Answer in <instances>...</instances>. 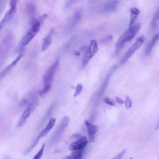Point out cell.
I'll return each instance as SVG.
<instances>
[{"label":"cell","mask_w":159,"mask_h":159,"mask_svg":"<svg viewBox=\"0 0 159 159\" xmlns=\"http://www.w3.org/2000/svg\"><path fill=\"white\" fill-rule=\"evenodd\" d=\"M47 17V14H43L39 18L35 17L30 20V28L19 42L16 48V52H20V51L24 50L25 46L31 42V40L39 32L42 24L44 22Z\"/></svg>","instance_id":"1"},{"label":"cell","mask_w":159,"mask_h":159,"mask_svg":"<svg viewBox=\"0 0 159 159\" xmlns=\"http://www.w3.org/2000/svg\"><path fill=\"white\" fill-rule=\"evenodd\" d=\"M59 66V60H57L46 71L45 74L43 76L42 82H43V88L39 92V94L40 96H44L51 89L52 83L54 78L55 73L58 69Z\"/></svg>","instance_id":"2"},{"label":"cell","mask_w":159,"mask_h":159,"mask_svg":"<svg viewBox=\"0 0 159 159\" xmlns=\"http://www.w3.org/2000/svg\"><path fill=\"white\" fill-rule=\"evenodd\" d=\"M141 27L140 23H137L133 26L129 27L119 38L118 40L116 43V53H118L125 43L131 41L134 37L137 35Z\"/></svg>","instance_id":"3"},{"label":"cell","mask_w":159,"mask_h":159,"mask_svg":"<svg viewBox=\"0 0 159 159\" xmlns=\"http://www.w3.org/2000/svg\"><path fill=\"white\" fill-rule=\"evenodd\" d=\"M118 68V65H114L112 66H111L110 68V69L108 70L107 74L106 75L101 86H99V88H98V89L94 93L93 97H92V99L91 101L93 104V106H96L99 101L101 99V97L102 96V94H104V91H106L107 85L109 84V82L110 81V78L112 76V75H113V73L116 71V70Z\"/></svg>","instance_id":"4"},{"label":"cell","mask_w":159,"mask_h":159,"mask_svg":"<svg viewBox=\"0 0 159 159\" xmlns=\"http://www.w3.org/2000/svg\"><path fill=\"white\" fill-rule=\"evenodd\" d=\"M70 122V117L67 116H65L61 119L60 123L58 124L56 130L54 131L53 134L50 138L48 140V146L52 145L55 143L63 135L65 132Z\"/></svg>","instance_id":"5"},{"label":"cell","mask_w":159,"mask_h":159,"mask_svg":"<svg viewBox=\"0 0 159 159\" xmlns=\"http://www.w3.org/2000/svg\"><path fill=\"white\" fill-rule=\"evenodd\" d=\"M55 122H56V119L54 117H50L48 119V121L47 124H46L45 127L40 131V132L38 134V135L36 137V138L33 140L31 145L27 148V150L25 152V154L29 153L38 144L39 140L42 137H45L51 130V129L54 127Z\"/></svg>","instance_id":"6"},{"label":"cell","mask_w":159,"mask_h":159,"mask_svg":"<svg viewBox=\"0 0 159 159\" xmlns=\"http://www.w3.org/2000/svg\"><path fill=\"white\" fill-rule=\"evenodd\" d=\"M39 100L35 99L31 102H30L24 109L22 114L20 115L17 124V127H22L27 121L28 118L30 116L32 112L36 109L37 106H39Z\"/></svg>","instance_id":"7"},{"label":"cell","mask_w":159,"mask_h":159,"mask_svg":"<svg viewBox=\"0 0 159 159\" xmlns=\"http://www.w3.org/2000/svg\"><path fill=\"white\" fill-rule=\"evenodd\" d=\"M98 45L95 40H92L90 41L89 45L87 48L82 60V65L83 67L86 66L91 58L95 55V54L98 51Z\"/></svg>","instance_id":"8"},{"label":"cell","mask_w":159,"mask_h":159,"mask_svg":"<svg viewBox=\"0 0 159 159\" xmlns=\"http://www.w3.org/2000/svg\"><path fill=\"white\" fill-rule=\"evenodd\" d=\"M17 8V2L16 1H11L9 2V9L6 12L5 16L0 22V31L14 17L15 14L16 13Z\"/></svg>","instance_id":"9"},{"label":"cell","mask_w":159,"mask_h":159,"mask_svg":"<svg viewBox=\"0 0 159 159\" xmlns=\"http://www.w3.org/2000/svg\"><path fill=\"white\" fill-rule=\"evenodd\" d=\"M144 41H145V37L143 35L139 37L135 41V42L132 45V46L129 48V50L127 51L125 55L121 60L120 64L122 65L124 63H125L134 55V53L141 47V45L143 43Z\"/></svg>","instance_id":"10"},{"label":"cell","mask_w":159,"mask_h":159,"mask_svg":"<svg viewBox=\"0 0 159 159\" xmlns=\"http://www.w3.org/2000/svg\"><path fill=\"white\" fill-rule=\"evenodd\" d=\"M81 19V11L80 10H78L71 17V18L69 19L67 23L66 27V32H70L71 30H73L78 25Z\"/></svg>","instance_id":"11"},{"label":"cell","mask_w":159,"mask_h":159,"mask_svg":"<svg viewBox=\"0 0 159 159\" xmlns=\"http://www.w3.org/2000/svg\"><path fill=\"white\" fill-rule=\"evenodd\" d=\"M88 143V139L85 135H81L80 137L76 139V140L72 142L69 145V150L70 151H76L84 148Z\"/></svg>","instance_id":"12"},{"label":"cell","mask_w":159,"mask_h":159,"mask_svg":"<svg viewBox=\"0 0 159 159\" xmlns=\"http://www.w3.org/2000/svg\"><path fill=\"white\" fill-rule=\"evenodd\" d=\"M84 124L87 129L89 141L91 142H94L95 140V135L98 129V126L88 120H85Z\"/></svg>","instance_id":"13"},{"label":"cell","mask_w":159,"mask_h":159,"mask_svg":"<svg viewBox=\"0 0 159 159\" xmlns=\"http://www.w3.org/2000/svg\"><path fill=\"white\" fill-rule=\"evenodd\" d=\"M24 54V50L20 51L19 53V55L17 56V57L9 65H7L6 68H4L1 73H0V80L4 78L11 70V69L16 65V64L19 62V61L21 59V58L23 57V55Z\"/></svg>","instance_id":"14"},{"label":"cell","mask_w":159,"mask_h":159,"mask_svg":"<svg viewBox=\"0 0 159 159\" xmlns=\"http://www.w3.org/2000/svg\"><path fill=\"white\" fill-rule=\"evenodd\" d=\"M119 1H110L106 2L101 9L102 12L110 13L115 11L117 7Z\"/></svg>","instance_id":"15"},{"label":"cell","mask_w":159,"mask_h":159,"mask_svg":"<svg viewBox=\"0 0 159 159\" xmlns=\"http://www.w3.org/2000/svg\"><path fill=\"white\" fill-rule=\"evenodd\" d=\"M158 40H159V30L157 34H155L153 36L152 39L150 40V42L146 45L145 49V56L147 57V56L150 55L151 52H152V50H153V47H155L156 43Z\"/></svg>","instance_id":"16"},{"label":"cell","mask_w":159,"mask_h":159,"mask_svg":"<svg viewBox=\"0 0 159 159\" xmlns=\"http://www.w3.org/2000/svg\"><path fill=\"white\" fill-rule=\"evenodd\" d=\"M55 33V29H52L50 30L48 33L43 39V42L42 45V51H45L52 44V37Z\"/></svg>","instance_id":"17"},{"label":"cell","mask_w":159,"mask_h":159,"mask_svg":"<svg viewBox=\"0 0 159 159\" xmlns=\"http://www.w3.org/2000/svg\"><path fill=\"white\" fill-rule=\"evenodd\" d=\"M38 94H39L37 93V92L31 93L30 94H28L27 96L24 97L23 99H22V100L20 102V105L21 106V107H26L30 102L38 99L37 98Z\"/></svg>","instance_id":"18"},{"label":"cell","mask_w":159,"mask_h":159,"mask_svg":"<svg viewBox=\"0 0 159 159\" xmlns=\"http://www.w3.org/2000/svg\"><path fill=\"white\" fill-rule=\"evenodd\" d=\"M140 14V11L138 8L133 7L130 9V21H129V27L134 25L135 21L137 19L138 16Z\"/></svg>","instance_id":"19"},{"label":"cell","mask_w":159,"mask_h":159,"mask_svg":"<svg viewBox=\"0 0 159 159\" xmlns=\"http://www.w3.org/2000/svg\"><path fill=\"white\" fill-rule=\"evenodd\" d=\"M26 9L27 14L30 17L31 19L35 18L34 16L35 15L37 11L35 3L33 1H27L26 3Z\"/></svg>","instance_id":"20"},{"label":"cell","mask_w":159,"mask_h":159,"mask_svg":"<svg viewBox=\"0 0 159 159\" xmlns=\"http://www.w3.org/2000/svg\"><path fill=\"white\" fill-rule=\"evenodd\" d=\"M55 106V102H53L50 105V106L48 107V109L47 111H46L45 115H44L43 117H42L41 121L40 122V124H39V125H38V129H40V128L45 124V122H46V120H47V119H50L49 117H50V116L51 115V114H52V111H53V110Z\"/></svg>","instance_id":"21"},{"label":"cell","mask_w":159,"mask_h":159,"mask_svg":"<svg viewBox=\"0 0 159 159\" xmlns=\"http://www.w3.org/2000/svg\"><path fill=\"white\" fill-rule=\"evenodd\" d=\"M159 22V9L155 13L150 24V30L154 32L157 29Z\"/></svg>","instance_id":"22"},{"label":"cell","mask_w":159,"mask_h":159,"mask_svg":"<svg viewBox=\"0 0 159 159\" xmlns=\"http://www.w3.org/2000/svg\"><path fill=\"white\" fill-rule=\"evenodd\" d=\"M84 148L73 151L70 155L71 159H82L83 155L84 153Z\"/></svg>","instance_id":"23"},{"label":"cell","mask_w":159,"mask_h":159,"mask_svg":"<svg viewBox=\"0 0 159 159\" xmlns=\"http://www.w3.org/2000/svg\"><path fill=\"white\" fill-rule=\"evenodd\" d=\"M45 144L43 143L41 148L39 149V150L38 151V152L35 154V155L33 157L32 159H41L43 154V152H44V149H45Z\"/></svg>","instance_id":"24"},{"label":"cell","mask_w":159,"mask_h":159,"mask_svg":"<svg viewBox=\"0 0 159 159\" xmlns=\"http://www.w3.org/2000/svg\"><path fill=\"white\" fill-rule=\"evenodd\" d=\"M83 88V86L81 83L77 84V85L76 86L75 89V93H74L73 96L77 97L78 96H79L81 94V93L82 92Z\"/></svg>","instance_id":"25"},{"label":"cell","mask_w":159,"mask_h":159,"mask_svg":"<svg viewBox=\"0 0 159 159\" xmlns=\"http://www.w3.org/2000/svg\"><path fill=\"white\" fill-rule=\"evenodd\" d=\"M125 106L127 109H130L132 106V102L130 99V98L129 96H125Z\"/></svg>","instance_id":"26"},{"label":"cell","mask_w":159,"mask_h":159,"mask_svg":"<svg viewBox=\"0 0 159 159\" xmlns=\"http://www.w3.org/2000/svg\"><path fill=\"white\" fill-rule=\"evenodd\" d=\"M103 101H104V102L106 104H108V105H109V106H114V105H115V102H114V101L112 100V99L108 98V97L104 98L103 99Z\"/></svg>","instance_id":"27"},{"label":"cell","mask_w":159,"mask_h":159,"mask_svg":"<svg viewBox=\"0 0 159 159\" xmlns=\"http://www.w3.org/2000/svg\"><path fill=\"white\" fill-rule=\"evenodd\" d=\"M112 38H113V37H112V35H107V36L105 37L104 39H102L101 40V42L102 43H104V44L107 43L108 42H109L111 41V40L112 39Z\"/></svg>","instance_id":"28"},{"label":"cell","mask_w":159,"mask_h":159,"mask_svg":"<svg viewBox=\"0 0 159 159\" xmlns=\"http://www.w3.org/2000/svg\"><path fill=\"white\" fill-rule=\"evenodd\" d=\"M6 3H7V1H6L0 0V15L1 14V13H2V11H4L5 7H6Z\"/></svg>","instance_id":"29"},{"label":"cell","mask_w":159,"mask_h":159,"mask_svg":"<svg viewBox=\"0 0 159 159\" xmlns=\"http://www.w3.org/2000/svg\"><path fill=\"white\" fill-rule=\"evenodd\" d=\"M125 150H124L122 152H120L119 154H117L116 156H115L112 159H121L124 156V155L125 154Z\"/></svg>","instance_id":"30"},{"label":"cell","mask_w":159,"mask_h":159,"mask_svg":"<svg viewBox=\"0 0 159 159\" xmlns=\"http://www.w3.org/2000/svg\"><path fill=\"white\" fill-rule=\"evenodd\" d=\"M114 99H115V101L117 102V103H118L119 104H124V101L119 97H115Z\"/></svg>","instance_id":"31"},{"label":"cell","mask_w":159,"mask_h":159,"mask_svg":"<svg viewBox=\"0 0 159 159\" xmlns=\"http://www.w3.org/2000/svg\"><path fill=\"white\" fill-rule=\"evenodd\" d=\"M62 159H71V158L70 155H69V156H66V157H64V158H62Z\"/></svg>","instance_id":"32"},{"label":"cell","mask_w":159,"mask_h":159,"mask_svg":"<svg viewBox=\"0 0 159 159\" xmlns=\"http://www.w3.org/2000/svg\"><path fill=\"white\" fill-rule=\"evenodd\" d=\"M159 129V121H158V123L157 124L156 127H155V130H158Z\"/></svg>","instance_id":"33"},{"label":"cell","mask_w":159,"mask_h":159,"mask_svg":"<svg viewBox=\"0 0 159 159\" xmlns=\"http://www.w3.org/2000/svg\"><path fill=\"white\" fill-rule=\"evenodd\" d=\"M129 159H133V158H130Z\"/></svg>","instance_id":"34"}]
</instances>
